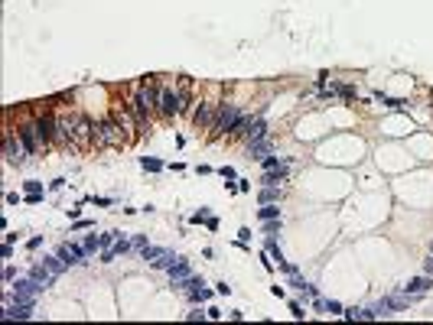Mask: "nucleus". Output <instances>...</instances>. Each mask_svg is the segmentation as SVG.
<instances>
[{"instance_id": "obj_4", "label": "nucleus", "mask_w": 433, "mask_h": 325, "mask_svg": "<svg viewBox=\"0 0 433 325\" xmlns=\"http://www.w3.org/2000/svg\"><path fill=\"white\" fill-rule=\"evenodd\" d=\"M4 156H7V163H13V166H23L26 163V156H33L30 153V147H26L23 140H20V134H7L4 137Z\"/></svg>"}, {"instance_id": "obj_23", "label": "nucleus", "mask_w": 433, "mask_h": 325, "mask_svg": "<svg viewBox=\"0 0 433 325\" xmlns=\"http://www.w3.org/2000/svg\"><path fill=\"white\" fill-rule=\"evenodd\" d=\"M81 244H85V251H88V254H98V251H105V247H101V238H95V234H88V238L81 241Z\"/></svg>"}, {"instance_id": "obj_20", "label": "nucleus", "mask_w": 433, "mask_h": 325, "mask_svg": "<svg viewBox=\"0 0 433 325\" xmlns=\"http://www.w3.org/2000/svg\"><path fill=\"white\" fill-rule=\"evenodd\" d=\"M176 260H180V257H176V254H173V251H163V254H160V257H156V260H153V267H160V270H169V267H173V264H176Z\"/></svg>"}, {"instance_id": "obj_28", "label": "nucleus", "mask_w": 433, "mask_h": 325, "mask_svg": "<svg viewBox=\"0 0 433 325\" xmlns=\"http://www.w3.org/2000/svg\"><path fill=\"white\" fill-rule=\"evenodd\" d=\"M277 228H280V218H274V221H264V231H267V234H277Z\"/></svg>"}, {"instance_id": "obj_36", "label": "nucleus", "mask_w": 433, "mask_h": 325, "mask_svg": "<svg viewBox=\"0 0 433 325\" xmlns=\"http://www.w3.org/2000/svg\"><path fill=\"white\" fill-rule=\"evenodd\" d=\"M430 254H433V247H430Z\"/></svg>"}, {"instance_id": "obj_14", "label": "nucleus", "mask_w": 433, "mask_h": 325, "mask_svg": "<svg viewBox=\"0 0 433 325\" xmlns=\"http://www.w3.org/2000/svg\"><path fill=\"white\" fill-rule=\"evenodd\" d=\"M30 280L36 283L39 289H49V286H52V280H56V273H52V270H49L46 264H36V267L30 270Z\"/></svg>"}, {"instance_id": "obj_35", "label": "nucleus", "mask_w": 433, "mask_h": 325, "mask_svg": "<svg viewBox=\"0 0 433 325\" xmlns=\"http://www.w3.org/2000/svg\"><path fill=\"white\" fill-rule=\"evenodd\" d=\"M430 98H433V91H430Z\"/></svg>"}, {"instance_id": "obj_27", "label": "nucleus", "mask_w": 433, "mask_h": 325, "mask_svg": "<svg viewBox=\"0 0 433 325\" xmlns=\"http://www.w3.org/2000/svg\"><path fill=\"white\" fill-rule=\"evenodd\" d=\"M326 312H329V315H342L345 309H342L339 302H332V299H329V302H326Z\"/></svg>"}, {"instance_id": "obj_32", "label": "nucleus", "mask_w": 433, "mask_h": 325, "mask_svg": "<svg viewBox=\"0 0 433 325\" xmlns=\"http://www.w3.org/2000/svg\"><path fill=\"white\" fill-rule=\"evenodd\" d=\"M26 195H39V182H26Z\"/></svg>"}, {"instance_id": "obj_10", "label": "nucleus", "mask_w": 433, "mask_h": 325, "mask_svg": "<svg viewBox=\"0 0 433 325\" xmlns=\"http://www.w3.org/2000/svg\"><path fill=\"white\" fill-rule=\"evenodd\" d=\"M4 319H33V302L26 299H17V302H7L4 306Z\"/></svg>"}, {"instance_id": "obj_3", "label": "nucleus", "mask_w": 433, "mask_h": 325, "mask_svg": "<svg viewBox=\"0 0 433 325\" xmlns=\"http://www.w3.org/2000/svg\"><path fill=\"white\" fill-rule=\"evenodd\" d=\"M238 121H241V107L231 104V101H222V104H218V114H215V124H212V130H209V137H212V140H218L222 134H231Z\"/></svg>"}, {"instance_id": "obj_33", "label": "nucleus", "mask_w": 433, "mask_h": 325, "mask_svg": "<svg viewBox=\"0 0 433 325\" xmlns=\"http://www.w3.org/2000/svg\"><path fill=\"white\" fill-rule=\"evenodd\" d=\"M147 247V238H134V251H143Z\"/></svg>"}, {"instance_id": "obj_30", "label": "nucleus", "mask_w": 433, "mask_h": 325, "mask_svg": "<svg viewBox=\"0 0 433 325\" xmlns=\"http://www.w3.org/2000/svg\"><path fill=\"white\" fill-rule=\"evenodd\" d=\"M13 280H17V270H13V267H7V270H4V283H13Z\"/></svg>"}, {"instance_id": "obj_13", "label": "nucleus", "mask_w": 433, "mask_h": 325, "mask_svg": "<svg viewBox=\"0 0 433 325\" xmlns=\"http://www.w3.org/2000/svg\"><path fill=\"white\" fill-rule=\"evenodd\" d=\"M39 293H43V289H39L30 276H26V280H17V286H13V296H17V299H26V302H33Z\"/></svg>"}, {"instance_id": "obj_7", "label": "nucleus", "mask_w": 433, "mask_h": 325, "mask_svg": "<svg viewBox=\"0 0 433 325\" xmlns=\"http://www.w3.org/2000/svg\"><path fill=\"white\" fill-rule=\"evenodd\" d=\"M17 134H20V140L30 147V153H39L43 150V140H39V127H36V121H23L17 127Z\"/></svg>"}, {"instance_id": "obj_29", "label": "nucleus", "mask_w": 433, "mask_h": 325, "mask_svg": "<svg viewBox=\"0 0 433 325\" xmlns=\"http://www.w3.org/2000/svg\"><path fill=\"white\" fill-rule=\"evenodd\" d=\"M143 169H163V163H156V160H147V156H143Z\"/></svg>"}, {"instance_id": "obj_26", "label": "nucleus", "mask_w": 433, "mask_h": 325, "mask_svg": "<svg viewBox=\"0 0 433 325\" xmlns=\"http://www.w3.org/2000/svg\"><path fill=\"white\" fill-rule=\"evenodd\" d=\"M101 238V247H111L114 241H118V231H108V234H98Z\"/></svg>"}, {"instance_id": "obj_25", "label": "nucleus", "mask_w": 433, "mask_h": 325, "mask_svg": "<svg viewBox=\"0 0 433 325\" xmlns=\"http://www.w3.org/2000/svg\"><path fill=\"white\" fill-rule=\"evenodd\" d=\"M280 163H284V160H277V156H274V153H271V156H264V160H261V166H264V172H271V169H277V166H280Z\"/></svg>"}, {"instance_id": "obj_8", "label": "nucleus", "mask_w": 433, "mask_h": 325, "mask_svg": "<svg viewBox=\"0 0 433 325\" xmlns=\"http://www.w3.org/2000/svg\"><path fill=\"white\" fill-rule=\"evenodd\" d=\"M59 257L72 267V264H88L85 257H92V254L85 251V244H62V247H59Z\"/></svg>"}, {"instance_id": "obj_34", "label": "nucleus", "mask_w": 433, "mask_h": 325, "mask_svg": "<svg viewBox=\"0 0 433 325\" xmlns=\"http://www.w3.org/2000/svg\"><path fill=\"white\" fill-rule=\"evenodd\" d=\"M423 267H427V276H433V254L427 257V264H423Z\"/></svg>"}, {"instance_id": "obj_24", "label": "nucleus", "mask_w": 433, "mask_h": 325, "mask_svg": "<svg viewBox=\"0 0 433 325\" xmlns=\"http://www.w3.org/2000/svg\"><path fill=\"white\" fill-rule=\"evenodd\" d=\"M160 254H163V247H150V244H147V247H143V251H140V257H143V260H150V264H153V260L160 257Z\"/></svg>"}, {"instance_id": "obj_11", "label": "nucleus", "mask_w": 433, "mask_h": 325, "mask_svg": "<svg viewBox=\"0 0 433 325\" xmlns=\"http://www.w3.org/2000/svg\"><path fill=\"white\" fill-rule=\"evenodd\" d=\"M127 251H134V241H127V238H118V241H114L111 247H105V251H101V260H105V264H111V260L124 257Z\"/></svg>"}, {"instance_id": "obj_5", "label": "nucleus", "mask_w": 433, "mask_h": 325, "mask_svg": "<svg viewBox=\"0 0 433 325\" xmlns=\"http://www.w3.org/2000/svg\"><path fill=\"white\" fill-rule=\"evenodd\" d=\"M156 111H160L163 117H176V114H183L180 91H173V88H160V94H156Z\"/></svg>"}, {"instance_id": "obj_31", "label": "nucleus", "mask_w": 433, "mask_h": 325, "mask_svg": "<svg viewBox=\"0 0 433 325\" xmlns=\"http://www.w3.org/2000/svg\"><path fill=\"white\" fill-rule=\"evenodd\" d=\"M290 312L297 315V319H303V306H300V302H290Z\"/></svg>"}, {"instance_id": "obj_17", "label": "nucleus", "mask_w": 433, "mask_h": 325, "mask_svg": "<svg viewBox=\"0 0 433 325\" xmlns=\"http://www.w3.org/2000/svg\"><path fill=\"white\" fill-rule=\"evenodd\" d=\"M186 276H192V267H189V260H176L173 267H169V280L173 283H180V280H186Z\"/></svg>"}, {"instance_id": "obj_19", "label": "nucleus", "mask_w": 433, "mask_h": 325, "mask_svg": "<svg viewBox=\"0 0 433 325\" xmlns=\"http://www.w3.org/2000/svg\"><path fill=\"white\" fill-rule=\"evenodd\" d=\"M257 218L261 221H274V218H280V208L274 202H264V205H261V211H257Z\"/></svg>"}, {"instance_id": "obj_12", "label": "nucleus", "mask_w": 433, "mask_h": 325, "mask_svg": "<svg viewBox=\"0 0 433 325\" xmlns=\"http://www.w3.org/2000/svg\"><path fill=\"white\" fill-rule=\"evenodd\" d=\"M247 153H251L254 160H264V156H271V153H274V137L267 134V137H261V140H251V143H247Z\"/></svg>"}, {"instance_id": "obj_18", "label": "nucleus", "mask_w": 433, "mask_h": 325, "mask_svg": "<svg viewBox=\"0 0 433 325\" xmlns=\"http://www.w3.org/2000/svg\"><path fill=\"white\" fill-rule=\"evenodd\" d=\"M284 179H287V163H280L277 169L264 172V179H261V185H277V182H284Z\"/></svg>"}, {"instance_id": "obj_16", "label": "nucleus", "mask_w": 433, "mask_h": 325, "mask_svg": "<svg viewBox=\"0 0 433 325\" xmlns=\"http://www.w3.org/2000/svg\"><path fill=\"white\" fill-rule=\"evenodd\" d=\"M271 130H267V124L261 121V117H251V124H247V130H244V140L251 143V140H261V137H267Z\"/></svg>"}, {"instance_id": "obj_9", "label": "nucleus", "mask_w": 433, "mask_h": 325, "mask_svg": "<svg viewBox=\"0 0 433 325\" xmlns=\"http://www.w3.org/2000/svg\"><path fill=\"white\" fill-rule=\"evenodd\" d=\"M36 127H39V140H43V150L52 147V140H56V117H52V114L36 117Z\"/></svg>"}, {"instance_id": "obj_22", "label": "nucleus", "mask_w": 433, "mask_h": 325, "mask_svg": "<svg viewBox=\"0 0 433 325\" xmlns=\"http://www.w3.org/2000/svg\"><path fill=\"white\" fill-rule=\"evenodd\" d=\"M277 198H280L277 185H264V189H261V202H277Z\"/></svg>"}, {"instance_id": "obj_21", "label": "nucleus", "mask_w": 433, "mask_h": 325, "mask_svg": "<svg viewBox=\"0 0 433 325\" xmlns=\"http://www.w3.org/2000/svg\"><path fill=\"white\" fill-rule=\"evenodd\" d=\"M43 264H46V267H49V270H52V273H56V276H59V273H62V270H65V267H68V264H65V260H62V257H59V254H56V257H43Z\"/></svg>"}, {"instance_id": "obj_6", "label": "nucleus", "mask_w": 433, "mask_h": 325, "mask_svg": "<svg viewBox=\"0 0 433 325\" xmlns=\"http://www.w3.org/2000/svg\"><path fill=\"white\" fill-rule=\"evenodd\" d=\"M215 114H218V104H215V101H199V107L192 111V124H196L199 130H212Z\"/></svg>"}, {"instance_id": "obj_2", "label": "nucleus", "mask_w": 433, "mask_h": 325, "mask_svg": "<svg viewBox=\"0 0 433 325\" xmlns=\"http://www.w3.org/2000/svg\"><path fill=\"white\" fill-rule=\"evenodd\" d=\"M95 143V124L92 117L85 114H72V130H68V147L78 150V153H85L88 147Z\"/></svg>"}, {"instance_id": "obj_1", "label": "nucleus", "mask_w": 433, "mask_h": 325, "mask_svg": "<svg viewBox=\"0 0 433 325\" xmlns=\"http://www.w3.org/2000/svg\"><path fill=\"white\" fill-rule=\"evenodd\" d=\"M95 147H108V150H121L127 147V137L118 117H105L101 124H95Z\"/></svg>"}, {"instance_id": "obj_15", "label": "nucleus", "mask_w": 433, "mask_h": 325, "mask_svg": "<svg viewBox=\"0 0 433 325\" xmlns=\"http://www.w3.org/2000/svg\"><path fill=\"white\" fill-rule=\"evenodd\" d=\"M430 286H433V276L423 273V276H414V280H410L407 286H404V293H407V296H423Z\"/></svg>"}]
</instances>
